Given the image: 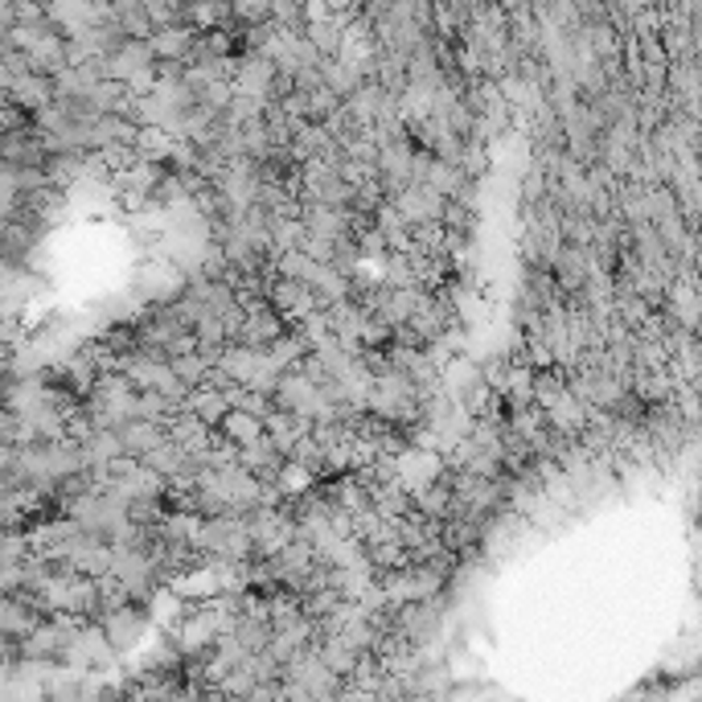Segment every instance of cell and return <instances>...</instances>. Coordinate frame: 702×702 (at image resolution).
Returning a JSON list of instances; mask_svg holds the SVG:
<instances>
[{"mask_svg":"<svg viewBox=\"0 0 702 702\" xmlns=\"http://www.w3.org/2000/svg\"><path fill=\"white\" fill-rule=\"evenodd\" d=\"M116 436H120L123 456L144 461V456H148V452H153L169 431H165V424H156V419H140V415H132V419H123L120 428H116Z\"/></svg>","mask_w":702,"mask_h":702,"instance_id":"cell-1","label":"cell"}]
</instances>
